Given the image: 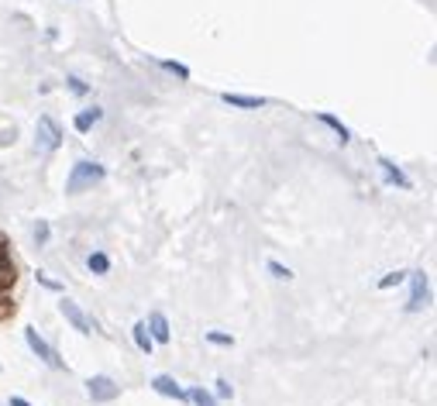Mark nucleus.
<instances>
[{
	"label": "nucleus",
	"instance_id": "obj_12",
	"mask_svg": "<svg viewBox=\"0 0 437 406\" xmlns=\"http://www.w3.org/2000/svg\"><path fill=\"white\" fill-rule=\"evenodd\" d=\"M131 338H134V345H138V352H141V355H152V348H155V341H152V334H148V327H145V321H138V324L131 327Z\"/></svg>",
	"mask_w": 437,
	"mask_h": 406
},
{
	"label": "nucleus",
	"instance_id": "obj_17",
	"mask_svg": "<svg viewBox=\"0 0 437 406\" xmlns=\"http://www.w3.org/2000/svg\"><path fill=\"white\" fill-rule=\"evenodd\" d=\"M159 65H162L165 72H172L176 79H190V69H186L183 62H172V59H159Z\"/></svg>",
	"mask_w": 437,
	"mask_h": 406
},
{
	"label": "nucleus",
	"instance_id": "obj_10",
	"mask_svg": "<svg viewBox=\"0 0 437 406\" xmlns=\"http://www.w3.org/2000/svg\"><path fill=\"white\" fill-rule=\"evenodd\" d=\"M379 165H383V176H386V183H393V186H400V190H410L414 183H410V176L396 165V162H389V159H379Z\"/></svg>",
	"mask_w": 437,
	"mask_h": 406
},
{
	"label": "nucleus",
	"instance_id": "obj_16",
	"mask_svg": "<svg viewBox=\"0 0 437 406\" xmlns=\"http://www.w3.org/2000/svg\"><path fill=\"white\" fill-rule=\"evenodd\" d=\"M86 265H90L93 276H107V272H110V258H107L103 252H93V255L86 258Z\"/></svg>",
	"mask_w": 437,
	"mask_h": 406
},
{
	"label": "nucleus",
	"instance_id": "obj_15",
	"mask_svg": "<svg viewBox=\"0 0 437 406\" xmlns=\"http://www.w3.org/2000/svg\"><path fill=\"white\" fill-rule=\"evenodd\" d=\"M186 400H190L193 406H217L214 393H210V389H203V386H193V389L186 393Z\"/></svg>",
	"mask_w": 437,
	"mask_h": 406
},
{
	"label": "nucleus",
	"instance_id": "obj_18",
	"mask_svg": "<svg viewBox=\"0 0 437 406\" xmlns=\"http://www.w3.org/2000/svg\"><path fill=\"white\" fill-rule=\"evenodd\" d=\"M407 269H396V272H389V276H383L379 279V290H393V286H400V283H407Z\"/></svg>",
	"mask_w": 437,
	"mask_h": 406
},
{
	"label": "nucleus",
	"instance_id": "obj_3",
	"mask_svg": "<svg viewBox=\"0 0 437 406\" xmlns=\"http://www.w3.org/2000/svg\"><path fill=\"white\" fill-rule=\"evenodd\" d=\"M24 341H28L31 355H34V358H41L48 369H65V362L55 355V348H52V345H48V341H45V338H41L34 327H24Z\"/></svg>",
	"mask_w": 437,
	"mask_h": 406
},
{
	"label": "nucleus",
	"instance_id": "obj_1",
	"mask_svg": "<svg viewBox=\"0 0 437 406\" xmlns=\"http://www.w3.org/2000/svg\"><path fill=\"white\" fill-rule=\"evenodd\" d=\"M103 176H107V169H103L100 162L79 159V162H72V169H69V176H65V193H69V196L86 193V190H93L96 183H103Z\"/></svg>",
	"mask_w": 437,
	"mask_h": 406
},
{
	"label": "nucleus",
	"instance_id": "obj_19",
	"mask_svg": "<svg viewBox=\"0 0 437 406\" xmlns=\"http://www.w3.org/2000/svg\"><path fill=\"white\" fill-rule=\"evenodd\" d=\"M48 238H52L48 221H38V224H34V245H38V248H45V245H48Z\"/></svg>",
	"mask_w": 437,
	"mask_h": 406
},
{
	"label": "nucleus",
	"instance_id": "obj_7",
	"mask_svg": "<svg viewBox=\"0 0 437 406\" xmlns=\"http://www.w3.org/2000/svg\"><path fill=\"white\" fill-rule=\"evenodd\" d=\"M145 327H148V334H152V341H155V345H169L172 331H169V321H165V314H162V310H152V314H148V321H145Z\"/></svg>",
	"mask_w": 437,
	"mask_h": 406
},
{
	"label": "nucleus",
	"instance_id": "obj_9",
	"mask_svg": "<svg viewBox=\"0 0 437 406\" xmlns=\"http://www.w3.org/2000/svg\"><path fill=\"white\" fill-rule=\"evenodd\" d=\"M221 100L227 107H238V110H258V107L269 103L265 97H245V93H221Z\"/></svg>",
	"mask_w": 437,
	"mask_h": 406
},
{
	"label": "nucleus",
	"instance_id": "obj_20",
	"mask_svg": "<svg viewBox=\"0 0 437 406\" xmlns=\"http://www.w3.org/2000/svg\"><path fill=\"white\" fill-rule=\"evenodd\" d=\"M203 338H207L210 345H217V348H231V345H234V338H231V334H221V331H207Z\"/></svg>",
	"mask_w": 437,
	"mask_h": 406
},
{
	"label": "nucleus",
	"instance_id": "obj_23",
	"mask_svg": "<svg viewBox=\"0 0 437 406\" xmlns=\"http://www.w3.org/2000/svg\"><path fill=\"white\" fill-rule=\"evenodd\" d=\"M65 83H69V90H72V93H79V97H83V93H86V90H90V86H86V83H83V79H79V76H69V79H65Z\"/></svg>",
	"mask_w": 437,
	"mask_h": 406
},
{
	"label": "nucleus",
	"instance_id": "obj_6",
	"mask_svg": "<svg viewBox=\"0 0 437 406\" xmlns=\"http://www.w3.org/2000/svg\"><path fill=\"white\" fill-rule=\"evenodd\" d=\"M59 314L72 324V331H79V334H90V331H93V321L86 317V310H83L79 303H72L69 296H62V300H59Z\"/></svg>",
	"mask_w": 437,
	"mask_h": 406
},
{
	"label": "nucleus",
	"instance_id": "obj_13",
	"mask_svg": "<svg viewBox=\"0 0 437 406\" xmlns=\"http://www.w3.org/2000/svg\"><path fill=\"white\" fill-rule=\"evenodd\" d=\"M317 121H321V124H327V128L338 134V141H341V145H348V141H352V131H348V128H345L334 114H317Z\"/></svg>",
	"mask_w": 437,
	"mask_h": 406
},
{
	"label": "nucleus",
	"instance_id": "obj_25",
	"mask_svg": "<svg viewBox=\"0 0 437 406\" xmlns=\"http://www.w3.org/2000/svg\"><path fill=\"white\" fill-rule=\"evenodd\" d=\"M10 141H14V128H3L0 131V145H10Z\"/></svg>",
	"mask_w": 437,
	"mask_h": 406
},
{
	"label": "nucleus",
	"instance_id": "obj_22",
	"mask_svg": "<svg viewBox=\"0 0 437 406\" xmlns=\"http://www.w3.org/2000/svg\"><path fill=\"white\" fill-rule=\"evenodd\" d=\"M214 386H217V389H214V400H231V396H234V389H231L227 379H217Z\"/></svg>",
	"mask_w": 437,
	"mask_h": 406
},
{
	"label": "nucleus",
	"instance_id": "obj_8",
	"mask_svg": "<svg viewBox=\"0 0 437 406\" xmlns=\"http://www.w3.org/2000/svg\"><path fill=\"white\" fill-rule=\"evenodd\" d=\"M152 389H155L159 396H169V400H179V403L186 400V389H183L172 376H155V379H152Z\"/></svg>",
	"mask_w": 437,
	"mask_h": 406
},
{
	"label": "nucleus",
	"instance_id": "obj_21",
	"mask_svg": "<svg viewBox=\"0 0 437 406\" xmlns=\"http://www.w3.org/2000/svg\"><path fill=\"white\" fill-rule=\"evenodd\" d=\"M269 272H272L276 279H293V269L283 265V262H276V258H269Z\"/></svg>",
	"mask_w": 437,
	"mask_h": 406
},
{
	"label": "nucleus",
	"instance_id": "obj_26",
	"mask_svg": "<svg viewBox=\"0 0 437 406\" xmlns=\"http://www.w3.org/2000/svg\"><path fill=\"white\" fill-rule=\"evenodd\" d=\"M10 406H31L28 400H21V396H10Z\"/></svg>",
	"mask_w": 437,
	"mask_h": 406
},
{
	"label": "nucleus",
	"instance_id": "obj_11",
	"mask_svg": "<svg viewBox=\"0 0 437 406\" xmlns=\"http://www.w3.org/2000/svg\"><path fill=\"white\" fill-rule=\"evenodd\" d=\"M100 117H103V110H100V107L79 110V114L72 117V128H76L79 134H86V131H93V124H100Z\"/></svg>",
	"mask_w": 437,
	"mask_h": 406
},
{
	"label": "nucleus",
	"instance_id": "obj_2",
	"mask_svg": "<svg viewBox=\"0 0 437 406\" xmlns=\"http://www.w3.org/2000/svg\"><path fill=\"white\" fill-rule=\"evenodd\" d=\"M59 145H62V128H59V121L48 117V114H41L38 124H34V148L45 152V155H52Z\"/></svg>",
	"mask_w": 437,
	"mask_h": 406
},
{
	"label": "nucleus",
	"instance_id": "obj_27",
	"mask_svg": "<svg viewBox=\"0 0 437 406\" xmlns=\"http://www.w3.org/2000/svg\"><path fill=\"white\" fill-rule=\"evenodd\" d=\"M7 310H14V307H7V300H0V317H7Z\"/></svg>",
	"mask_w": 437,
	"mask_h": 406
},
{
	"label": "nucleus",
	"instance_id": "obj_24",
	"mask_svg": "<svg viewBox=\"0 0 437 406\" xmlns=\"http://www.w3.org/2000/svg\"><path fill=\"white\" fill-rule=\"evenodd\" d=\"M38 283H41L45 290H52V293H59V283H55L52 276H45V272H38Z\"/></svg>",
	"mask_w": 437,
	"mask_h": 406
},
{
	"label": "nucleus",
	"instance_id": "obj_4",
	"mask_svg": "<svg viewBox=\"0 0 437 406\" xmlns=\"http://www.w3.org/2000/svg\"><path fill=\"white\" fill-rule=\"evenodd\" d=\"M86 393H90L93 403H114L121 396V386L110 376H90L86 379Z\"/></svg>",
	"mask_w": 437,
	"mask_h": 406
},
{
	"label": "nucleus",
	"instance_id": "obj_14",
	"mask_svg": "<svg viewBox=\"0 0 437 406\" xmlns=\"http://www.w3.org/2000/svg\"><path fill=\"white\" fill-rule=\"evenodd\" d=\"M14 279H17V272H14V262H10V255H7L3 241H0V290H3V286H10Z\"/></svg>",
	"mask_w": 437,
	"mask_h": 406
},
{
	"label": "nucleus",
	"instance_id": "obj_5",
	"mask_svg": "<svg viewBox=\"0 0 437 406\" xmlns=\"http://www.w3.org/2000/svg\"><path fill=\"white\" fill-rule=\"evenodd\" d=\"M407 279H410V303H407V310H410V314H420V310L427 307V296H431L427 272L420 269V272H410Z\"/></svg>",
	"mask_w": 437,
	"mask_h": 406
}]
</instances>
